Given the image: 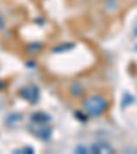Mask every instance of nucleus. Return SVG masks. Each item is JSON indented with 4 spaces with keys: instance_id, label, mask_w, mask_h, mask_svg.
Here are the masks:
<instances>
[{
    "instance_id": "ddd939ff",
    "label": "nucleus",
    "mask_w": 137,
    "mask_h": 154,
    "mask_svg": "<svg viewBox=\"0 0 137 154\" xmlns=\"http://www.w3.org/2000/svg\"><path fill=\"white\" fill-rule=\"evenodd\" d=\"M4 28V19L1 18V15H0V30Z\"/></svg>"
},
{
    "instance_id": "9b49d317",
    "label": "nucleus",
    "mask_w": 137,
    "mask_h": 154,
    "mask_svg": "<svg viewBox=\"0 0 137 154\" xmlns=\"http://www.w3.org/2000/svg\"><path fill=\"white\" fill-rule=\"evenodd\" d=\"M22 151H23V153L32 154V153H34V149H33V147H23V149H21V150H18V151L15 150V153H22Z\"/></svg>"
},
{
    "instance_id": "20e7f679",
    "label": "nucleus",
    "mask_w": 137,
    "mask_h": 154,
    "mask_svg": "<svg viewBox=\"0 0 137 154\" xmlns=\"http://www.w3.org/2000/svg\"><path fill=\"white\" fill-rule=\"evenodd\" d=\"M91 151L92 153H96V154H111L114 153V147H112L111 144L106 143V142H96L91 146Z\"/></svg>"
},
{
    "instance_id": "f03ea898",
    "label": "nucleus",
    "mask_w": 137,
    "mask_h": 154,
    "mask_svg": "<svg viewBox=\"0 0 137 154\" xmlns=\"http://www.w3.org/2000/svg\"><path fill=\"white\" fill-rule=\"evenodd\" d=\"M18 94L22 99L28 100L30 105H36V103H38V100H40V90H38V87L34 85V84L23 87Z\"/></svg>"
},
{
    "instance_id": "f257e3e1",
    "label": "nucleus",
    "mask_w": 137,
    "mask_h": 154,
    "mask_svg": "<svg viewBox=\"0 0 137 154\" xmlns=\"http://www.w3.org/2000/svg\"><path fill=\"white\" fill-rule=\"evenodd\" d=\"M109 109V102L102 95H92L82 100V112L88 117H100Z\"/></svg>"
},
{
    "instance_id": "1a4fd4ad",
    "label": "nucleus",
    "mask_w": 137,
    "mask_h": 154,
    "mask_svg": "<svg viewBox=\"0 0 137 154\" xmlns=\"http://www.w3.org/2000/svg\"><path fill=\"white\" fill-rule=\"evenodd\" d=\"M74 116L78 119V121H82V122H86V119H88V116H86L85 113L82 114L81 112H76V113H74Z\"/></svg>"
},
{
    "instance_id": "6e6552de",
    "label": "nucleus",
    "mask_w": 137,
    "mask_h": 154,
    "mask_svg": "<svg viewBox=\"0 0 137 154\" xmlns=\"http://www.w3.org/2000/svg\"><path fill=\"white\" fill-rule=\"evenodd\" d=\"M70 91L74 96H80V95H82V92H84V87L81 85L80 83H74V84H71Z\"/></svg>"
},
{
    "instance_id": "0eeeda50",
    "label": "nucleus",
    "mask_w": 137,
    "mask_h": 154,
    "mask_svg": "<svg viewBox=\"0 0 137 154\" xmlns=\"http://www.w3.org/2000/svg\"><path fill=\"white\" fill-rule=\"evenodd\" d=\"M43 47H44L43 43H30V44L28 45V52L30 55H36V54H38V52L41 51Z\"/></svg>"
},
{
    "instance_id": "f8f14e48",
    "label": "nucleus",
    "mask_w": 137,
    "mask_h": 154,
    "mask_svg": "<svg viewBox=\"0 0 137 154\" xmlns=\"http://www.w3.org/2000/svg\"><path fill=\"white\" fill-rule=\"evenodd\" d=\"M6 85H7L6 81H1V80H0V91H3L4 88H6Z\"/></svg>"
},
{
    "instance_id": "39448f33",
    "label": "nucleus",
    "mask_w": 137,
    "mask_h": 154,
    "mask_svg": "<svg viewBox=\"0 0 137 154\" xmlns=\"http://www.w3.org/2000/svg\"><path fill=\"white\" fill-rule=\"evenodd\" d=\"M51 120H52L51 116L44 112H36L30 116V121H32L33 124H48Z\"/></svg>"
},
{
    "instance_id": "7ed1b4c3",
    "label": "nucleus",
    "mask_w": 137,
    "mask_h": 154,
    "mask_svg": "<svg viewBox=\"0 0 137 154\" xmlns=\"http://www.w3.org/2000/svg\"><path fill=\"white\" fill-rule=\"evenodd\" d=\"M29 129L34 135L36 138L41 139V140H48L51 139V135H52V129L49 127H47V124H33L29 125Z\"/></svg>"
},
{
    "instance_id": "423d86ee",
    "label": "nucleus",
    "mask_w": 137,
    "mask_h": 154,
    "mask_svg": "<svg viewBox=\"0 0 137 154\" xmlns=\"http://www.w3.org/2000/svg\"><path fill=\"white\" fill-rule=\"evenodd\" d=\"M74 47H76L74 43H63V44H59L58 47H54L52 48V51H54L55 54H63V52H66V51L73 50Z\"/></svg>"
},
{
    "instance_id": "9d476101",
    "label": "nucleus",
    "mask_w": 137,
    "mask_h": 154,
    "mask_svg": "<svg viewBox=\"0 0 137 154\" xmlns=\"http://www.w3.org/2000/svg\"><path fill=\"white\" fill-rule=\"evenodd\" d=\"M76 153H78V154H86L88 153V149L85 147V146H77L76 147Z\"/></svg>"
},
{
    "instance_id": "2eb2a0df",
    "label": "nucleus",
    "mask_w": 137,
    "mask_h": 154,
    "mask_svg": "<svg viewBox=\"0 0 137 154\" xmlns=\"http://www.w3.org/2000/svg\"><path fill=\"white\" fill-rule=\"evenodd\" d=\"M134 50H137V45H136V47H134Z\"/></svg>"
},
{
    "instance_id": "4468645a",
    "label": "nucleus",
    "mask_w": 137,
    "mask_h": 154,
    "mask_svg": "<svg viewBox=\"0 0 137 154\" xmlns=\"http://www.w3.org/2000/svg\"><path fill=\"white\" fill-rule=\"evenodd\" d=\"M26 66H29V67H34V66H36V63H34V62H26Z\"/></svg>"
}]
</instances>
